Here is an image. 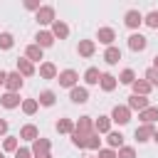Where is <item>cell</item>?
<instances>
[{
    "label": "cell",
    "mask_w": 158,
    "mask_h": 158,
    "mask_svg": "<svg viewBox=\"0 0 158 158\" xmlns=\"http://www.w3.org/2000/svg\"><path fill=\"white\" fill-rule=\"evenodd\" d=\"M111 121L114 123H118V126H126L128 121H131V109L128 106H114V111H111Z\"/></svg>",
    "instance_id": "obj_1"
},
{
    "label": "cell",
    "mask_w": 158,
    "mask_h": 158,
    "mask_svg": "<svg viewBox=\"0 0 158 158\" xmlns=\"http://www.w3.org/2000/svg\"><path fill=\"white\" fill-rule=\"evenodd\" d=\"M35 20L40 22V25H52L57 17H54V7L52 5H42L37 12H35Z\"/></svg>",
    "instance_id": "obj_2"
},
{
    "label": "cell",
    "mask_w": 158,
    "mask_h": 158,
    "mask_svg": "<svg viewBox=\"0 0 158 158\" xmlns=\"http://www.w3.org/2000/svg\"><path fill=\"white\" fill-rule=\"evenodd\" d=\"M57 79H59V86L74 89V86H77V81H79V74H77L74 69H64V72H59V74H57Z\"/></svg>",
    "instance_id": "obj_3"
},
{
    "label": "cell",
    "mask_w": 158,
    "mask_h": 158,
    "mask_svg": "<svg viewBox=\"0 0 158 158\" xmlns=\"http://www.w3.org/2000/svg\"><path fill=\"white\" fill-rule=\"evenodd\" d=\"M153 133H156V126H153V123H141V126L136 128V133H133V136H136V141H138V143H146V141H151V138H153Z\"/></svg>",
    "instance_id": "obj_4"
},
{
    "label": "cell",
    "mask_w": 158,
    "mask_h": 158,
    "mask_svg": "<svg viewBox=\"0 0 158 158\" xmlns=\"http://www.w3.org/2000/svg\"><path fill=\"white\" fill-rule=\"evenodd\" d=\"M49 151H52V143H49V138H37V141H32V156L37 158V156H49Z\"/></svg>",
    "instance_id": "obj_5"
},
{
    "label": "cell",
    "mask_w": 158,
    "mask_h": 158,
    "mask_svg": "<svg viewBox=\"0 0 158 158\" xmlns=\"http://www.w3.org/2000/svg\"><path fill=\"white\" fill-rule=\"evenodd\" d=\"M123 22H126V27H131V30H138V27L143 25V15H141L138 10H128V12L123 15Z\"/></svg>",
    "instance_id": "obj_6"
},
{
    "label": "cell",
    "mask_w": 158,
    "mask_h": 158,
    "mask_svg": "<svg viewBox=\"0 0 158 158\" xmlns=\"http://www.w3.org/2000/svg\"><path fill=\"white\" fill-rule=\"evenodd\" d=\"M5 86H7V91H12V94H20V89H22V77H20L17 72H7Z\"/></svg>",
    "instance_id": "obj_7"
},
{
    "label": "cell",
    "mask_w": 158,
    "mask_h": 158,
    "mask_svg": "<svg viewBox=\"0 0 158 158\" xmlns=\"http://www.w3.org/2000/svg\"><path fill=\"white\" fill-rule=\"evenodd\" d=\"M126 106H128L131 111H138V114H141V111H146V109H148V99H146V96H136V94H131Z\"/></svg>",
    "instance_id": "obj_8"
},
{
    "label": "cell",
    "mask_w": 158,
    "mask_h": 158,
    "mask_svg": "<svg viewBox=\"0 0 158 158\" xmlns=\"http://www.w3.org/2000/svg\"><path fill=\"white\" fill-rule=\"evenodd\" d=\"M52 35H54V40H67L69 37V25L62 22V20H54L52 22Z\"/></svg>",
    "instance_id": "obj_9"
},
{
    "label": "cell",
    "mask_w": 158,
    "mask_h": 158,
    "mask_svg": "<svg viewBox=\"0 0 158 158\" xmlns=\"http://www.w3.org/2000/svg\"><path fill=\"white\" fill-rule=\"evenodd\" d=\"M96 40H99L101 44L111 47V44H114V40H116V32H114L111 27H99V32H96Z\"/></svg>",
    "instance_id": "obj_10"
},
{
    "label": "cell",
    "mask_w": 158,
    "mask_h": 158,
    "mask_svg": "<svg viewBox=\"0 0 158 158\" xmlns=\"http://www.w3.org/2000/svg\"><path fill=\"white\" fill-rule=\"evenodd\" d=\"M146 44H148V40H146L141 32H133V35L128 37V47H131L133 52H143V49H146Z\"/></svg>",
    "instance_id": "obj_11"
},
{
    "label": "cell",
    "mask_w": 158,
    "mask_h": 158,
    "mask_svg": "<svg viewBox=\"0 0 158 158\" xmlns=\"http://www.w3.org/2000/svg\"><path fill=\"white\" fill-rule=\"evenodd\" d=\"M15 72H17L20 77H32V74H35V64H32L27 57H20V59H17V69H15Z\"/></svg>",
    "instance_id": "obj_12"
},
{
    "label": "cell",
    "mask_w": 158,
    "mask_h": 158,
    "mask_svg": "<svg viewBox=\"0 0 158 158\" xmlns=\"http://www.w3.org/2000/svg\"><path fill=\"white\" fill-rule=\"evenodd\" d=\"M69 99H72L74 104H86V101H89L86 86H74V89H69Z\"/></svg>",
    "instance_id": "obj_13"
},
{
    "label": "cell",
    "mask_w": 158,
    "mask_h": 158,
    "mask_svg": "<svg viewBox=\"0 0 158 158\" xmlns=\"http://www.w3.org/2000/svg\"><path fill=\"white\" fill-rule=\"evenodd\" d=\"M35 40H37L35 44H40L42 49H44V47H52V44H54V35H52V30H40Z\"/></svg>",
    "instance_id": "obj_14"
},
{
    "label": "cell",
    "mask_w": 158,
    "mask_h": 158,
    "mask_svg": "<svg viewBox=\"0 0 158 158\" xmlns=\"http://www.w3.org/2000/svg\"><path fill=\"white\" fill-rule=\"evenodd\" d=\"M0 104H2L5 109H15V106H20V104H22V99H20V94H12V91H5V94L0 96Z\"/></svg>",
    "instance_id": "obj_15"
},
{
    "label": "cell",
    "mask_w": 158,
    "mask_h": 158,
    "mask_svg": "<svg viewBox=\"0 0 158 158\" xmlns=\"http://www.w3.org/2000/svg\"><path fill=\"white\" fill-rule=\"evenodd\" d=\"M74 131H79V133H94V121H91V116H79V121L74 123Z\"/></svg>",
    "instance_id": "obj_16"
},
{
    "label": "cell",
    "mask_w": 158,
    "mask_h": 158,
    "mask_svg": "<svg viewBox=\"0 0 158 158\" xmlns=\"http://www.w3.org/2000/svg\"><path fill=\"white\" fill-rule=\"evenodd\" d=\"M77 52H79V57H91L96 52V42L94 40H81L79 47H77Z\"/></svg>",
    "instance_id": "obj_17"
},
{
    "label": "cell",
    "mask_w": 158,
    "mask_h": 158,
    "mask_svg": "<svg viewBox=\"0 0 158 158\" xmlns=\"http://www.w3.org/2000/svg\"><path fill=\"white\" fill-rule=\"evenodd\" d=\"M20 138H25V141H37V138H40L37 126H35V123H25V126L20 128Z\"/></svg>",
    "instance_id": "obj_18"
},
{
    "label": "cell",
    "mask_w": 158,
    "mask_h": 158,
    "mask_svg": "<svg viewBox=\"0 0 158 158\" xmlns=\"http://www.w3.org/2000/svg\"><path fill=\"white\" fill-rule=\"evenodd\" d=\"M131 86H133V94H136V96H148V94H151V89H153L146 79H136Z\"/></svg>",
    "instance_id": "obj_19"
},
{
    "label": "cell",
    "mask_w": 158,
    "mask_h": 158,
    "mask_svg": "<svg viewBox=\"0 0 158 158\" xmlns=\"http://www.w3.org/2000/svg\"><path fill=\"white\" fill-rule=\"evenodd\" d=\"M94 131L96 133H111V116H99L94 121Z\"/></svg>",
    "instance_id": "obj_20"
},
{
    "label": "cell",
    "mask_w": 158,
    "mask_h": 158,
    "mask_svg": "<svg viewBox=\"0 0 158 158\" xmlns=\"http://www.w3.org/2000/svg\"><path fill=\"white\" fill-rule=\"evenodd\" d=\"M138 118H141L143 123H153V126H156V121H158V106H148L146 111L138 114Z\"/></svg>",
    "instance_id": "obj_21"
},
{
    "label": "cell",
    "mask_w": 158,
    "mask_h": 158,
    "mask_svg": "<svg viewBox=\"0 0 158 158\" xmlns=\"http://www.w3.org/2000/svg\"><path fill=\"white\" fill-rule=\"evenodd\" d=\"M118 59H121V49L118 47H106V52H104V62L106 64H118Z\"/></svg>",
    "instance_id": "obj_22"
},
{
    "label": "cell",
    "mask_w": 158,
    "mask_h": 158,
    "mask_svg": "<svg viewBox=\"0 0 158 158\" xmlns=\"http://www.w3.org/2000/svg\"><path fill=\"white\" fill-rule=\"evenodd\" d=\"M40 77L42 79H57V67L52 62H42L40 64Z\"/></svg>",
    "instance_id": "obj_23"
},
{
    "label": "cell",
    "mask_w": 158,
    "mask_h": 158,
    "mask_svg": "<svg viewBox=\"0 0 158 158\" xmlns=\"http://www.w3.org/2000/svg\"><path fill=\"white\" fill-rule=\"evenodd\" d=\"M25 57H27L32 64H35V62H40V59H42V47H40V44H27Z\"/></svg>",
    "instance_id": "obj_24"
},
{
    "label": "cell",
    "mask_w": 158,
    "mask_h": 158,
    "mask_svg": "<svg viewBox=\"0 0 158 158\" xmlns=\"http://www.w3.org/2000/svg\"><path fill=\"white\" fill-rule=\"evenodd\" d=\"M106 143H109V148H123V136L118 133V131H111V133H106Z\"/></svg>",
    "instance_id": "obj_25"
},
{
    "label": "cell",
    "mask_w": 158,
    "mask_h": 158,
    "mask_svg": "<svg viewBox=\"0 0 158 158\" xmlns=\"http://www.w3.org/2000/svg\"><path fill=\"white\" fill-rule=\"evenodd\" d=\"M99 84H101V89H104V91H114V89H116V84H118V79H116L114 74H101V81H99Z\"/></svg>",
    "instance_id": "obj_26"
},
{
    "label": "cell",
    "mask_w": 158,
    "mask_h": 158,
    "mask_svg": "<svg viewBox=\"0 0 158 158\" xmlns=\"http://www.w3.org/2000/svg\"><path fill=\"white\" fill-rule=\"evenodd\" d=\"M84 81H86V84H99V81H101V72H99L96 67H89V69L84 72Z\"/></svg>",
    "instance_id": "obj_27"
},
{
    "label": "cell",
    "mask_w": 158,
    "mask_h": 158,
    "mask_svg": "<svg viewBox=\"0 0 158 158\" xmlns=\"http://www.w3.org/2000/svg\"><path fill=\"white\" fill-rule=\"evenodd\" d=\"M54 128H57L59 133H74V121H72V118H59V121L54 123Z\"/></svg>",
    "instance_id": "obj_28"
},
{
    "label": "cell",
    "mask_w": 158,
    "mask_h": 158,
    "mask_svg": "<svg viewBox=\"0 0 158 158\" xmlns=\"http://www.w3.org/2000/svg\"><path fill=\"white\" fill-rule=\"evenodd\" d=\"M37 101H40L42 106H52V104L57 101V96H54V91H49V89H44V91H40V96H37Z\"/></svg>",
    "instance_id": "obj_29"
},
{
    "label": "cell",
    "mask_w": 158,
    "mask_h": 158,
    "mask_svg": "<svg viewBox=\"0 0 158 158\" xmlns=\"http://www.w3.org/2000/svg\"><path fill=\"white\" fill-rule=\"evenodd\" d=\"M37 109H40V101H37V99H22V111H25L27 116H32Z\"/></svg>",
    "instance_id": "obj_30"
},
{
    "label": "cell",
    "mask_w": 158,
    "mask_h": 158,
    "mask_svg": "<svg viewBox=\"0 0 158 158\" xmlns=\"http://www.w3.org/2000/svg\"><path fill=\"white\" fill-rule=\"evenodd\" d=\"M89 136H91V133H79V131H74V133H72V143H74L77 148H86Z\"/></svg>",
    "instance_id": "obj_31"
},
{
    "label": "cell",
    "mask_w": 158,
    "mask_h": 158,
    "mask_svg": "<svg viewBox=\"0 0 158 158\" xmlns=\"http://www.w3.org/2000/svg\"><path fill=\"white\" fill-rule=\"evenodd\" d=\"M17 138H20V136H5V141H2V148H5L7 153H15V151L20 148V146H17V143H20Z\"/></svg>",
    "instance_id": "obj_32"
},
{
    "label": "cell",
    "mask_w": 158,
    "mask_h": 158,
    "mask_svg": "<svg viewBox=\"0 0 158 158\" xmlns=\"http://www.w3.org/2000/svg\"><path fill=\"white\" fill-rule=\"evenodd\" d=\"M15 44V37L10 32H0V49H12Z\"/></svg>",
    "instance_id": "obj_33"
},
{
    "label": "cell",
    "mask_w": 158,
    "mask_h": 158,
    "mask_svg": "<svg viewBox=\"0 0 158 158\" xmlns=\"http://www.w3.org/2000/svg\"><path fill=\"white\" fill-rule=\"evenodd\" d=\"M118 81H121V84H128V86H131V84L136 81V74H133V69H123V72L118 74Z\"/></svg>",
    "instance_id": "obj_34"
},
{
    "label": "cell",
    "mask_w": 158,
    "mask_h": 158,
    "mask_svg": "<svg viewBox=\"0 0 158 158\" xmlns=\"http://www.w3.org/2000/svg\"><path fill=\"white\" fill-rule=\"evenodd\" d=\"M86 148H91V151H101V138H99V133H96V131L89 136V141H86Z\"/></svg>",
    "instance_id": "obj_35"
},
{
    "label": "cell",
    "mask_w": 158,
    "mask_h": 158,
    "mask_svg": "<svg viewBox=\"0 0 158 158\" xmlns=\"http://www.w3.org/2000/svg\"><path fill=\"white\" fill-rule=\"evenodd\" d=\"M143 22L148 25V27H153V30H158V10H151L146 17H143Z\"/></svg>",
    "instance_id": "obj_36"
},
{
    "label": "cell",
    "mask_w": 158,
    "mask_h": 158,
    "mask_svg": "<svg viewBox=\"0 0 158 158\" xmlns=\"http://www.w3.org/2000/svg\"><path fill=\"white\" fill-rule=\"evenodd\" d=\"M143 79H146L151 86H158V69H153V67L146 69V77H143Z\"/></svg>",
    "instance_id": "obj_37"
},
{
    "label": "cell",
    "mask_w": 158,
    "mask_h": 158,
    "mask_svg": "<svg viewBox=\"0 0 158 158\" xmlns=\"http://www.w3.org/2000/svg\"><path fill=\"white\" fill-rule=\"evenodd\" d=\"M116 153H118V158H136V151H133L131 146H123V148H118Z\"/></svg>",
    "instance_id": "obj_38"
},
{
    "label": "cell",
    "mask_w": 158,
    "mask_h": 158,
    "mask_svg": "<svg viewBox=\"0 0 158 158\" xmlns=\"http://www.w3.org/2000/svg\"><path fill=\"white\" fill-rule=\"evenodd\" d=\"M96 158H118V153H116V151H114V148H101V151H99V156H96Z\"/></svg>",
    "instance_id": "obj_39"
},
{
    "label": "cell",
    "mask_w": 158,
    "mask_h": 158,
    "mask_svg": "<svg viewBox=\"0 0 158 158\" xmlns=\"http://www.w3.org/2000/svg\"><path fill=\"white\" fill-rule=\"evenodd\" d=\"M15 158H35V156H32V148H17Z\"/></svg>",
    "instance_id": "obj_40"
},
{
    "label": "cell",
    "mask_w": 158,
    "mask_h": 158,
    "mask_svg": "<svg viewBox=\"0 0 158 158\" xmlns=\"http://www.w3.org/2000/svg\"><path fill=\"white\" fill-rule=\"evenodd\" d=\"M25 7H27V10H35V12H37V10H40L42 5H40V0H25Z\"/></svg>",
    "instance_id": "obj_41"
},
{
    "label": "cell",
    "mask_w": 158,
    "mask_h": 158,
    "mask_svg": "<svg viewBox=\"0 0 158 158\" xmlns=\"http://www.w3.org/2000/svg\"><path fill=\"white\" fill-rule=\"evenodd\" d=\"M5 133H7V121L0 118V136H5Z\"/></svg>",
    "instance_id": "obj_42"
},
{
    "label": "cell",
    "mask_w": 158,
    "mask_h": 158,
    "mask_svg": "<svg viewBox=\"0 0 158 158\" xmlns=\"http://www.w3.org/2000/svg\"><path fill=\"white\" fill-rule=\"evenodd\" d=\"M5 79H7V72H2V69H0V86L5 84Z\"/></svg>",
    "instance_id": "obj_43"
},
{
    "label": "cell",
    "mask_w": 158,
    "mask_h": 158,
    "mask_svg": "<svg viewBox=\"0 0 158 158\" xmlns=\"http://www.w3.org/2000/svg\"><path fill=\"white\" fill-rule=\"evenodd\" d=\"M153 69H158V54L153 57Z\"/></svg>",
    "instance_id": "obj_44"
},
{
    "label": "cell",
    "mask_w": 158,
    "mask_h": 158,
    "mask_svg": "<svg viewBox=\"0 0 158 158\" xmlns=\"http://www.w3.org/2000/svg\"><path fill=\"white\" fill-rule=\"evenodd\" d=\"M153 141H156V143H158V128H156V133H153Z\"/></svg>",
    "instance_id": "obj_45"
},
{
    "label": "cell",
    "mask_w": 158,
    "mask_h": 158,
    "mask_svg": "<svg viewBox=\"0 0 158 158\" xmlns=\"http://www.w3.org/2000/svg\"><path fill=\"white\" fill-rule=\"evenodd\" d=\"M37 158H52V153H49V156H37Z\"/></svg>",
    "instance_id": "obj_46"
},
{
    "label": "cell",
    "mask_w": 158,
    "mask_h": 158,
    "mask_svg": "<svg viewBox=\"0 0 158 158\" xmlns=\"http://www.w3.org/2000/svg\"><path fill=\"white\" fill-rule=\"evenodd\" d=\"M0 158H5V156H2V153H0Z\"/></svg>",
    "instance_id": "obj_47"
}]
</instances>
